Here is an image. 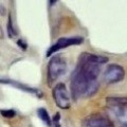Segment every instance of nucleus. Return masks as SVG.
I'll return each instance as SVG.
<instances>
[{
	"instance_id": "nucleus-4",
	"label": "nucleus",
	"mask_w": 127,
	"mask_h": 127,
	"mask_svg": "<svg viewBox=\"0 0 127 127\" xmlns=\"http://www.w3.org/2000/svg\"><path fill=\"white\" fill-rule=\"evenodd\" d=\"M52 97L55 102V104L61 109H69L71 106V98L69 91L67 89L65 84L59 83L54 86L52 90Z\"/></svg>"
},
{
	"instance_id": "nucleus-9",
	"label": "nucleus",
	"mask_w": 127,
	"mask_h": 127,
	"mask_svg": "<svg viewBox=\"0 0 127 127\" xmlns=\"http://www.w3.org/2000/svg\"><path fill=\"white\" fill-rule=\"evenodd\" d=\"M37 116L39 117V119L45 123V124L48 126V127H51L52 126V119L50 118L49 116V112L47 111V109L45 108H38L37 109Z\"/></svg>"
},
{
	"instance_id": "nucleus-13",
	"label": "nucleus",
	"mask_w": 127,
	"mask_h": 127,
	"mask_svg": "<svg viewBox=\"0 0 127 127\" xmlns=\"http://www.w3.org/2000/svg\"><path fill=\"white\" fill-rule=\"evenodd\" d=\"M17 45L21 48L22 50H27V48H28V45H27V42L23 40V39H18V41H17Z\"/></svg>"
},
{
	"instance_id": "nucleus-12",
	"label": "nucleus",
	"mask_w": 127,
	"mask_h": 127,
	"mask_svg": "<svg viewBox=\"0 0 127 127\" xmlns=\"http://www.w3.org/2000/svg\"><path fill=\"white\" fill-rule=\"evenodd\" d=\"M52 125L54 127H61V113L59 112L54 114V117L52 119Z\"/></svg>"
},
{
	"instance_id": "nucleus-7",
	"label": "nucleus",
	"mask_w": 127,
	"mask_h": 127,
	"mask_svg": "<svg viewBox=\"0 0 127 127\" xmlns=\"http://www.w3.org/2000/svg\"><path fill=\"white\" fill-rule=\"evenodd\" d=\"M83 127H114V123L109 118L101 113H93L86 117L82 122Z\"/></svg>"
},
{
	"instance_id": "nucleus-2",
	"label": "nucleus",
	"mask_w": 127,
	"mask_h": 127,
	"mask_svg": "<svg viewBox=\"0 0 127 127\" xmlns=\"http://www.w3.org/2000/svg\"><path fill=\"white\" fill-rule=\"evenodd\" d=\"M106 102L117 127H127V97H107Z\"/></svg>"
},
{
	"instance_id": "nucleus-10",
	"label": "nucleus",
	"mask_w": 127,
	"mask_h": 127,
	"mask_svg": "<svg viewBox=\"0 0 127 127\" xmlns=\"http://www.w3.org/2000/svg\"><path fill=\"white\" fill-rule=\"evenodd\" d=\"M6 30H7V35H9L10 38H13L15 35H16V32L14 29V26H13V22H12V15L9 14V18H7V27H6Z\"/></svg>"
},
{
	"instance_id": "nucleus-3",
	"label": "nucleus",
	"mask_w": 127,
	"mask_h": 127,
	"mask_svg": "<svg viewBox=\"0 0 127 127\" xmlns=\"http://www.w3.org/2000/svg\"><path fill=\"white\" fill-rule=\"evenodd\" d=\"M67 71V61L63 55H54L48 63L47 78L48 84L53 85Z\"/></svg>"
},
{
	"instance_id": "nucleus-1",
	"label": "nucleus",
	"mask_w": 127,
	"mask_h": 127,
	"mask_svg": "<svg viewBox=\"0 0 127 127\" xmlns=\"http://www.w3.org/2000/svg\"><path fill=\"white\" fill-rule=\"evenodd\" d=\"M108 62V58L92 53H82L78 63L70 79L71 94L74 100L92 96L98 90V76L101 66Z\"/></svg>"
},
{
	"instance_id": "nucleus-14",
	"label": "nucleus",
	"mask_w": 127,
	"mask_h": 127,
	"mask_svg": "<svg viewBox=\"0 0 127 127\" xmlns=\"http://www.w3.org/2000/svg\"><path fill=\"white\" fill-rule=\"evenodd\" d=\"M4 13H5V7L0 4V14H1V15H4Z\"/></svg>"
},
{
	"instance_id": "nucleus-5",
	"label": "nucleus",
	"mask_w": 127,
	"mask_h": 127,
	"mask_svg": "<svg viewBox=\"0 0 127 127\" xmlns=\"http://www.w3.org/2000/svg\"><path fill=\"white\" fill-rule=\"evenodd\" d=\"M103 77L107 84H117L124 79L125 70L118 64H111V65L107 66V68L105 69Z\"/></svg>"
},
{
	"instance_id": "nucleus-11",
	"label": "nucleus",
	"mask_w": 127,
	"mask_h": 127,
	"mask_svg": "<svg viewBox=\"0 0 127 127\" xmlns=\"http://www.w3.org/2000/svg\"><path fill=\"white\" fill-rule=\"evenodd\" d=\"M0 114L6 119H13L16 116V111L14 109H0Z\"/></svg>"
},
{
	"instance_id": "nucleus-6",
	"label": "nucleus",
	"mask_w": 127,
	"mask_h": 127,
	"mask_svg": "<svg viewBox=\"0 0 127 127\" xmlns=\"http://www.w3.org/2000/svg\"><path fill=\"white\" fill-rule=\"evenodd\" d=\"M84 41L83 37H78V36H74V37H62L56 40V42L53 46H51L48 50V52L46 53V56L50 57L51 55H53L54 53H56L57 51L63 50L65 48H68L71 46H77V45H82Z\"/></svg>"
},
{
	"instance_id": "nucleus-8",
	"label": "nucleus",
	"mask_w": 127,
	"mask_h": 127,
	"mask_svg": "<svg viewBox=\"0 0 127 127\" xmlns=\"http://www.w3.org/2000/svg\"><path fill=\"white\" fill-rule=\"evenodd\" d=\"M0 83H1V84H7V85H10V86H13V87H16V88H18V89H20V90L26 91V92L35 94L38 97H41L42 96V93H41L40 90H38L36 88H32V87H29V86H27L25 84H21V83L16 82V81H12V79H0Z\"/></svg>"
}]
</instances>
